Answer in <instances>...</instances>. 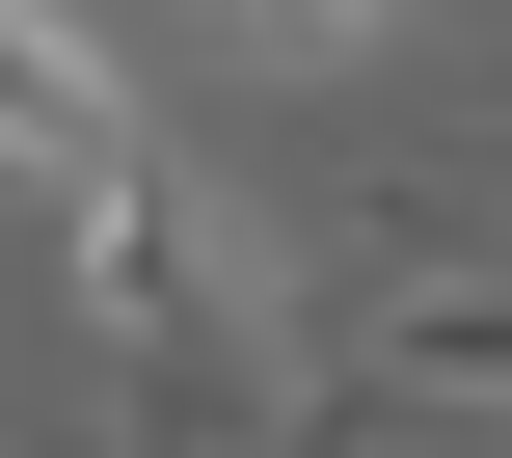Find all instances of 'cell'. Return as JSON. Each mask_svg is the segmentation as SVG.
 <instances>
[{
  "label": "cell",
  "instance_id": "obj_1",
  "mask_svg": "<svg viewBox=\"0 0 512 458\" xmlns=\"http://www.w3.org/2000/svg\"><path fill=\"white\" fill-rule=\"evenodd\" d=\"M54 243H81V351H108V405L189 458H351L324 432V351H297V297H270V243L135 135L108 189H54Z\"/></svg>",
  "mask_w": 512,
  "mask_h": 458
},
{
  "label": "cell",
  "instance_id": "obj_2",
  "mask_svg": "<svg viewBox=\"0 0 512 458\" xmlns=\"http://www.w3.org/2000/svg\"><path fill=\"white\" fill-rule=\"evenodd\" d=\"M297 351H324V432H512V243H351Z\"/></svg>",
  "mask_w": 512,
  "mask_h": 458
},
{
  "label": "cell",
  "instance_id": "obj_3",
  "mask_svg": "<svg viewBox=\"0 0 512 458\" xmlns=\"http://www.w3.org/2000/svg\"><path fill=\"white\" fill-rule=\"evenodd\" d=\"M135 162V54L81 0H0V189H108Z\"/></svg>",
  "mask_w": 512,
  "mask_h": 458
},
{
  "label": "cell",
  "instance_id": "obj_4",
  "mask_svg": "<svg viewBox=\"0 0 512 458\" xmlns=\"http://www.w3.org/2000/svg\"><path fill=\"white\" fill-rule=\"evenodd\" d=\"M189 27H243V54H351V27H405V0H189Z\"/></svg>",
  "mask_w": 512,
  "mask_h": 458
}]
</instances>
